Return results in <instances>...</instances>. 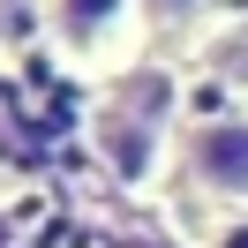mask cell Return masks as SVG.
Listing matches in <instances>:
<instances>
[{"label":"cell","instance_id":"5b68a950","mask_svg":"<svg viewBox=\"0 0 248 248\" xmlns=\"http://www.w3.org/2000/svg\"><path fill=\"white\" fill-rule=\"evenodd\" d=\"M203 248H248V211H218L211 233H203Z\"/></svg>","mask_w":248,"mask_h":248},{"label":"cell","instance_id":"277c9868","mask_svg":"<svg viewBox=\"0 0 248 248\" xmlns=\"http://www.w3.org/2000/svg\"><path fill=\"white\" fill-rule=\"evenodd\" d=\"M211 0H143V31H196Z\"/></svg>","mask_w":248,"mask_h":248},{"label":"cell","instance_id":"7a4b0ae2","mask_svg":"<svg viewBox=\"0 0 248 248\" xmlns=\"http://www.w3.org/2000/svg\"><path fill=\"white\" fill-rule=\"evenodd\" d=\"M181 173L203 203L248 211V113H211L181 136Z\"/></svg>","mask_w":248,"mask_h":248},{"label":"cell","instance_id":"6da1fadb","mask_svg":"<svg viewBox=\"0 0 248 248\" xmlns=\"http://www.w3.org/2000/svg\"><path fill=\"white\" fill-rule=\"evenodd\" d=\"M143 0H46V46L76 76H121L143 46Z\"/></svg>","mask_w":248,"mask_h":248},{"label":"cell","instance_id":"3957f363","mask_svg":"<svg viewBox=\"0 0 248 248\" xmlns=\"http://www.w3.org/2000/svg\"><path fill=\"white\" fill-rule=\"evenodd\" d=\"M91 143L106 158V173L121 188H151L166 173V106H128V98H106L91 121Z\"/></svg>","mask_w":248,"mask_h":248}]
</instances>
